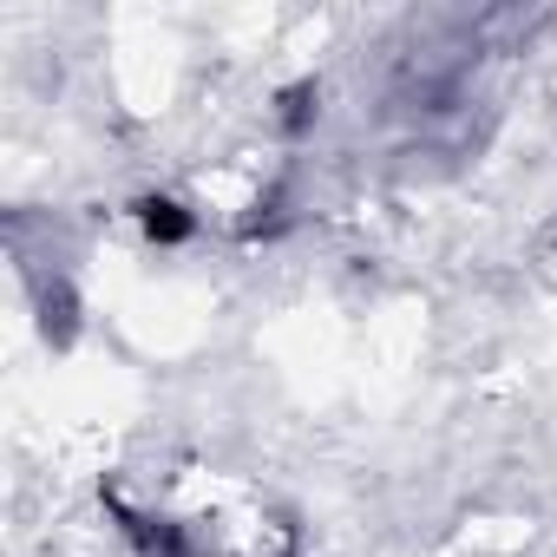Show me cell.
Instances as JSON below:
<instances>
[{"label": "cell", "mask_w": 557, "mask_h": 557, "mask_svg": "<svg viewBox=\"0 0 557 557\" xmlns=\"http://www.w3.org/2000/svg\"><path fill=\"white\" fill-rule=\"evenodd\" d=\"M275 106H283V112H275V119H283V132H309V119L322 112V86H315V79H296Z\"/></svg>", "instance_id": "7a4b0ae2"}, {"label": "cell", "mask_w": 557, "mask_h": 557, "mask_svg": "<svg viewBox=\"0 0 557 557\" xmlns=\"http://www.w3.org/2000/svg\"><path fill=\"white\" fill-rule=\"evenodd\" d=\"M138 230L151 236V243H164V249H177V243H190V230H197V216L177 203V197H138Z\"/></svg>", "instance_id": "6da1fadb"}]
</instances>
